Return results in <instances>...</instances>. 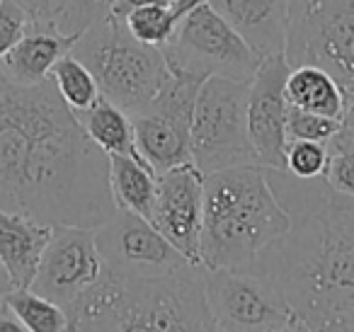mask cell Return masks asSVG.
I'll return each instance as SVG.
<instances>
[{
    "instance_id": "6da1fadb",
    "label": "cell",
    "mask_w": 354,
    "mask_h": 332,
    "mask_svg": "<svg viewBox=\"0 0 354 332\" xmlns=\"http://www.w3.org/2000/svg\"><path fill=\"white\" fill-rule=\"evenodd\" d=\"M0 209L85 228L117 211L109 156L90 141L51 78L12 85L0 75Z\"/></svg>"
},
{
    "instance_id": "7a4b0ae2",
    "label": "cell",
    "mask_w": 354,
    "mask_h": 332,
    "mask_svg": "<svg viewBox=\"0 0 354 332\" xmlns=\"http://www.w3.org/2000/svg\"><path fill=\"white\" fill-rule=\"evenodd\" d=\"M207 267L187 264L158 277L119 274L104 264L100 279L66 306L68 330H214L204 288Z\"/></svg>"
},
{
    "instance_id": "3957f363",
    "label": "cell",
    "mask_w": 354,
    "mask_h": 332,
    "mask_svg": "<svg viewBox=\"0 0 354 332\" xmlns=\"http://www.w3.org/2000/svg\"><path fill=\"white\" fill-rule=\"evenodd\" d=\"M289 228L262 165L204 175L199 255L207 269H250L257 255Z\"/></svg>"
},
{
    "instance_id": "277c9868",
    "label": "cell",
    "mask_w": 354,
    "mask_h": 332,
    "mask_svg": "<svg viewBox=\"0 0 354 332\" xmlns=\"http://www.w3.org/2000/svg\"><path fill=\"white\" fill-rule=\"evenodd\" d=\"M71 54L88 66L100 95L127 114L156 98L170 78L162 51L138 42L114 15L93 22L75 39Z\"/></svg>"
},
{
    "instance_id": "5b68a950",
    "label": "cell",
    "mask_w": 354,
    "mask_h": 332,
    "mask_svg": "<svg viewBox=\"0 0 354 332\" xmlns=\"http://www.w3.org/2000/svg\"><path fill=\"white\" fill-rule=\"evenodd\" d=\"M189 160L207 172L260 165L248 133V83L221 75L202 80L194 100Z\"/></svg>"
},
{
    "instance_id": "8992f818",
    "label": "cell",
    "mask_w": 354,
    "mask_h": 332,
    "mask_svg": "<svg viewBox=\"0 0 354 332\" xmlns=\"http://www.w3.org/2000/svg\"><path fill=\"white\" fill-rule=\"evenodd\" d=\"M160 51L170 73L194 80L221 75L250 83L262 61L250 44L209 6V0L185 15Z\"/></svg>"
},
{
    "instance_id": "52a82bcc",
    "label": "cell",
    "mask_w": 354,
    "mask_h": 332,
    "mask_svg": "<svg viewBox=\"0 0 354 332\" xmlns=\"http://www.w3.org/2000/svg\"><path fill=\"white\" fill-rule=\"evenodd\" d=\"M284 56L289 66H318L354 95V0H289Z\"/></svg>"
},
{
    "instance_id": "ba28073f",
    "label": "cell",
    "mask_w": 354,
    "mask_h": 332,
    "mask_svg": "<svg viewBox=\"0 0 354 332\" xmlns=\"http://www.w3.org/2000/svg\"><path fill=\"white\" fill-rule=\"evenodd\" d=\"M204 288H207V303L214 320V330H304L279 288L252 269H207Z\"/></svg>"
},
{
    "instance_id": "9c48e42d",
    "label": "cell",
    "mask_w": 354,
    "mask_h": 332,
    "mask_svg": "<svg viewBox=\"0 0 354 332\" xmlns=\"http://www.w3.org/2000/svg\"><path fill=\"white\" fill-rule=\"evenodd\" d=\"M199 85L202 80L170 73L156 98L129 114L138 153L156 175L189 160V131Z\"/></svg>"
},
{
    "instance_id": "30bf717a",
    "label": "cell",
    "mask_w": 354,
    "mask_h": 332,
    "mask_svg": "<svg viewBox=\"0 0 354 332\" xmlns=\"http://www.w3.org/2000/svg\"><path fill=\"white\" fill-rule=\"evenodd\" d=\"M104 264L119 274L158 277L194 264L185 257L148 219L117 209L95 228Z\"/></svg>"
},
{
    "instance_id": "8fae6325",
    "label": "cell",
    "mask_w": 354,
    "mask_h": 332,
    "mask_svg": "<svg viewBox=\"0 0 354 332\" xmlns=\"http://www.w3.org/2000/svg\"><path fill=\"white\" fill-rule=\"evenodd\" d=\"M102 269L104 259L95 240V228L54 225L30 288L66 308L97 282Z\"/></svg>"
},
{
    "instance_id": "7c38bea8",
    "label": "cell",
    "mask_w": 354,
    "mask_h": 332,
    "mask_svg": "<svg viewBox=\"0 0 354 332\" xmlns=\"http://www.w3.org/2000/svg\"><path fill=\"white\" fill-rule=\"evenodd\" d=\"M202 206L204 172L192 160L156 175V199L148 221L194 264H202Z\"/></svg>"
},
{
    "instance_id": "4fadbf2b",
    "label": "cell",
    "mask_w": 354,
    "mask_h": 332,
    "mask_svg": "<svg viewBox=\"0 0 354 332\" xmlns=\"http://www.w3.org/2000/svg\"><path fill=\"white\" fill-rule=\"evenodd\" d=\"M291 66L284 54H272L260 61L248 83V133L262 167H284L286 151V75Z\"/></svg>"
},
{
    "instance_id": "5bb4252c",
    "label": "cell",
    "mask_w": 354,
    "mask_h": 332,
    "mask_svg": "<svg viewBox=\"0 0 354 332\" xmlns=\"http://www.w3.org/2000/svg\"><path fill=\"white\" fill-rule=\"evenodd\" d=\"M260 59L284 54L289 0H209Z\"/></svg>"
},
{
    "instance_id": "9a60e30c",
    "label": "cell",
    "mask_w": 354,
    "mask_h": 332,
    "mask_svg": "<svg viewBox=\"0 0 354 332\" xmlns=\"http://www.w3.org/2000/svg\"><path fill=\"white\" fill-rule=\"evenodd\" d=\"M51 233L54 225L20 211L0 209V264L15 288H27L35 282Z\"/></svg>"
},
{
    "instance_id": "2e32d148",
    "label": "cell",
    "mask_w": 354,
    "mask_h": 332,
    "mask_svg": "<svg viewBox=\"0 0 354 332\" xmlns=\"http://www.w3.org/2000/svg\"><path fill=\"white\" fill-rule=\"evenodd\" d=\"M75 35H64L56 27L30 25L17 44L0 59V75L12 85H37L49 78L54 64L73 49Z\"/></svg>"
},
{
    "instance_id": "e0dca14e",
    "label": "cell",
    "mask_w": 354,
    "mask_h": 332,
    "mask_svg": "<svg viewBox=\"0 0 354 332\" xmlns=\"http://www.w3.org/2000/svg\"><path fill=\"white\" fill-rule=\"evenodd\" d=\"M284 93L289 107L323 114V117H333L342 122L344 93L328 71L308 64L291 66L289 75H286Z\"/></svg>"
},
{
    "instance_id": "ac0fdd59",
    "label": "cell",
    "mask_w": 354,
    "mask_h": 332,
    "mask_svg": "<svg viewBox=\"0 0 354 332\" xmlns=\"http://www.w3.org/2000/svg\"><path fill=\"white\" fill-rule=\"evenodd\" d=\"M109 190L114 206L151 219L156 199V172L131 156H109Z\"/></svg>"
},
{
    "instance_id": "d6986e66",
    "label": "cell",
    "mask_w": 354,
    "mask_h": 332,
    "mask_svg": "<svg viewBox=\"0 0 354 332\" xmlns=\"http://www.w3.org/2000/svg\"><path fill=\"white\" fill-rule=\"evenodd\" d=\"M78 119L83 124L88 138L102 153H107V156H131L143 160L136 148V138H133L131 117L122 107L100 98L93 107H88L85 112H78Z\"/></svg>"
},
{
    "instance_id": "ffe728a7",
    "label": "cell",
    "mask_w": 354,
    "mask_h": 332,
    "mask_svg": "<svg viewBox=\"0 0 354 332\" xmlns=\"http://www.w3.org/2000/svg\"><path fill=\"white\" fill-rule=\"evenodd\" d=\"M6 303L12 315L20 320L25 332H64L68 330L66 311L51 298L27 288H10L6 293Z\"/></svg>"
},
{
    "instance_id": "44dd1931",
    "label": "cell",
    "mask_w": 354,
    "mask_h": 332,
    "mask_svg": "<svg viewBox=\"0 0 354 332\" xmlns=\"http://www.w3.org/2000/svg\"><path fill=\"white\" fill-rule=\"evenodd\" d=\"M49 78H51V83H54L56 93L61 95V100H64L75 114L85 112V109L93 107V104L102 98L93 73L88 71V66L80 59H75L71 51L56 61Z\"/></svg>"
},
{
    "instance_id": "7402d4cb",
    "label": "cell",
    "mask_w": 354,
    "mask_h": 332,
    "mask_svg": "<svg viewBox=\"0 0 354 332\" xmlns=\"http://www.w3.org/2000/svg\"><path fill=\"white\" fill-rule=\"evenodd\" d=\"M328 167V143L318 141H286L284 170L301 180L325 177Z\"/></svg>"
},
{
    "instance_id": "603a6c76",
    "label": "cell",
    "mask_w": 354,
    "mask_h": 332,
    "mask_svg": "<svg viewBox=\"0 0 354 332\" xmlns=\"http://www.w3.org/2000/svg\"><path fill=\"white\" fill-rule=\"evenodd\" d=\"M114 6L117 0H66L64 10L56 17V30L80 37L93 22L112 15Z\"/></svg>"
},
{
    "instance_id": "cb8c5ba5",
    "label": "cell",
    "mask_w": 354,
    "mask_h": 332,
    "mask_svg": "<svg viewBox=\"0 0 354 332\" xmlns=\"http://www.w3.org/2000/svg\"><path fill=\"white\" fill-rule=\"evenodd\" d=\"M342 122L323 114L304 112V109L289 107L286 112V141H318L328 143L339 131Z\"/></svg>"
},
{
    "instance_id": "d4e9b609",
    "label": "cell",
    "mask_w": 354,
    "mask_h": 332,
    "mask_svg": "<svg viewBox=\"0 0 354 332\" xmlns=\"http://www.w3.org/2000/svg\"><path fill=\"white\" fill-rule=\"evenodd\" d=\"M325 182L339 194L354 196V151L352 148L328 143V167Z\"/></svg>"
},
{
    "instance_id": "484cf974",
    "label": "cell",
    "mask_w": 354,
    "mask_h": 332,
    "mask_svg": "<svg viewBox=\"0 0 354 332\" xmlns=\"http://www.w3.org/2000/svg\"><path fill=\"white\" fill-rule=\"evenodd\" d=\"M27 27H30L27 12L12 0H3V6H0V59L17 44Z\"/></svg>"
},
{
    "instance_id": "4316f807",
    "label": "cell",
    "mask_w": 354,
    "mask_h": 332,
    "mask_svg": "<svg viewBox=\"0 0 354 332\" xmlns=\"http://www.w3.org/2000/svg\"><path fill=\"white\" fill-rule=\"evenodd\" d=\"M30 17V25L56 27V17L64 10L66 0H12Z\"/></svg>"
},
{
    "instance_id": "83f0119b",
    "label": "cell",
    "mask_w": 354,
    "mask_h": 332,
    "mask_svg": "<svg viewBox=\"0 0 354 332\" xmlns=\"http://www.w3.org/2000/svg\"><path fill=\"white\" fill-rule=\"evenodd\" d=\"M165 3H170V0H117V6H114L112 15L114 17H124L129 10H133V8H141V6H165Z\"/></svg>"
},
{
    "instance_id": "f1b7e54d",
    "label": "cell",
    "mask_w": 354,
    "mask_h": 332,
    "mask_svg": "<svg viewBox=\"0 0 354 332\" xmlns=\"http://www.w3.org/2000/svg\"><path fill=\"white\" fill-rule=\"evenodd\" d=\"M0 330H6V332H25V327L20 325V320H17V317L12 315L10 308H8L6 298L0 301Z\"/></svg>"
},
{
    "instance_id": "f546056e",
    "label": "cell",
    "mask_w": 354,
    "mask_h": 332,
    "mask_svg": "<svg viewBox=\"0 0 354 332\" xmlns=\"http://www.w3.org/2000/svg\"><path fill=\"white\" fill-rule=\"evenodd\" d=\"M328 143H337V146H344V148H352L354 151V131H349V129L339 127V131L335 133L333 138H330Z\"/></svg>"
},
{
    "instance_id": "4dcf8cb0",
    "label": "cell",
    "mask_w": 354,
    "mask_h": 332,
    "mask_svg": "<svg viewBox=\"0 0 354 332\" xmlns=\"http://www.w3.org/2000/svg\"><path fill=\"white\" fill-rule=\"evenodd\" d=\"M342 127L354 131V95L344 100V112H342Z\"/></svg>"
},
{
    "instance_id": "1f68e13d",
    "label": "cell",
    "mask_w": 354,
    "mask_h": 332,
    "mask_svg": "<svg viewBox=\"0 0 354 332\" xmlns=\"http://www.w3.org/2000/svg\"><path fill=\"white\" fill-rule=\"evenodd\" d=\"M10 288H15V286H12L10 277H8V272L3 269V264H0V301L6 298V293L10 291Z\"/></svg>"
},
{
    "instance_id": "d6a6232c",
    "label": "cell",
    "mask_w": 354,
    "mask_h": 332,
    "mask_svg": "<svg viewBox=\"0 0 354 332\" xmlns=\"http://www.w3.org/2000/svg\"><path fill=\"white\" fill-rule=\"evenodd\" d=\"M0 6H3V0H0Z\"/></svg>"
}]
</instances>
